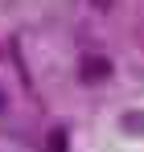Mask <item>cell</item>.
<instances>
[{"instance_id":"6da1fadb","label":"cell","mask_w":144,"mask_h":152,"mask_svg":"<svg viewBox=\"0 0 144 152\" xmlns=\"http://www.w3.org/2000/svg\"><path fill=\"white\" fill-rule=\"evenodd\" d=\"M111 78H115V62H111L107 53L87 50L78 58V82H82V86H103V82H111Z\"/></svg>"},{"instance_id":"7a4b0ae2","label":"cell","mask_w":144,"mask_h":152,"mask_svg":"<svg viewBox=\"0 0 144 152\" xmlns=\"http://www.w3.org/2000/svg\"><path fill=\"white\" fill-rule=\"evenodd\" d=\"M120 132L140 140V136H144V107H128V111H120Z\"/></svg>"},{"instance_id":"3957f363","label":"cell","mask_w":144,"mask_h":152,"mask_svg":"<svg viewBox=\"0 0 144 152\" xmlns=\"http://www.w3.org/2000/svg\"><path fill=\"white\" fill-rule=\"evenodd\" d=\"M46 152H70V127L66 124H54L46 132Z\"/></svg>"},{"instance_id":"277c9868","label":"cell","mask_w":144,"mask_h":152,"mask_svg":"<svg viewBox=\"0 0 144 152\" xmlns=\"http://www.w3.org/2000/svg\"><path fill=\"white\" fill-rule=\"evenodd\" d=\"M4 111H8V91L0 86V115H4Z\"/></svg>"},{"instance_id":"5b68a950","label":"cell","mask_w":144,"mask_h":152,"mask_svg":"<svg viewBox=\"0 0 144 152\" xmlns=\"http://www.w3.org/2000/svg\"><path fill=\"white\" fill-rule=\"evenodd\" d=\"M91 4H95V8H111L115 0H91Z\"/></svg>"}]
</instances>
